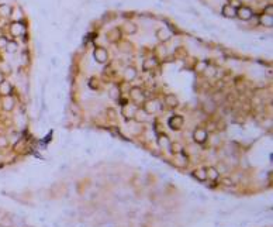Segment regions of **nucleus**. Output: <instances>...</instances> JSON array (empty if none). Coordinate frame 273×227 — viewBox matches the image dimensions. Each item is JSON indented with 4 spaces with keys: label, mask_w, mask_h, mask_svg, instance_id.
I'll list each match as a JSON object with an SVG mask.
<instances>
[{
    "label": "nucleus",
    "mask_w": 273,
    "mask_h": 227,
    "mask_svg": "<svg viewBox=\"0 0 273 227\" xmlns=\"http://www.w3.org/2000/svg\"><path fill=\"white\" fill-rule=\"evenodd\" d=\"M193 138L196 143L204 144L207 141V131L204 130V128H196L193 133Z\"/></svg>",
    "instance_id": "nucleus-1"
},
{
    "label": "nucleus",
    "mask_w": 273,
    "mask_h": 227,
    "mask_svg": "<svg viewBox=\"0 0 273 227\" xmlns=\"http://www.w3.org/2000/svg\"><path fill=\"white\" fill-rule=\"evenodd\" d=\"M183 124V117L182 116H173L169 119V127L172 130H179Z\"/></svg>",
    "instance_id": "nucleus-2"
},
{
    "label": "nucleus",
    "mask_w": 273,
    "mask_h": 227,
    "mask_svg": "<svg viewBox=\"0 0 273 227\" xmlns=\"http://www.w3.org/2000/svg\"><path fill=\"white\" fill-rule=\"evenodd\" d=\"M206 174H207V179H211V180H217L218 176H220V172L217 171V168L210 167L206 169Z\"/></svg>",
    "instance_id": "nucleus-3"
},
{
    "label": "nucleus",
    "mask_w": 273,
    "mask_h": 227,
    "mask_svg": "<svg viewBox=\"0 0 273 227\" xmlns=\"http://www.w3.org/2000/svg\"><path fill=\"white\" fill-rule=\"evenodd\" d=\"M192 175H193V178H196L197 180H200V182H204V180L207 179V174H206V169H196L192 172Z\"/></svg>",
    "instance_id": "nucleus-4"
},
{
    "label": "nucleus",
    "mask_w": 273,
    "mask_h": 227,
    "mask_svg": "<svg viewBox=\"0 0 273 227\" xmlns=\"http://www.w3.org/2000/svg\"><path fill=\"white\" fill-rule=\"evenodd\" d=\"M158 145H159L160 148H168V145H169V140H168L166 136H160V137L158 138Z\"/></svg>",
    "instance_id": "nucleus-5"
},
{
    "label": "nucleus",
    "mask_w": 273,
    "mask_h": 227,
    "mask_svg": "<svg viewBox=\"0 0 273 227\" xmlns=\"http://www.w3.org/2000/svg\"><path fill=\"white\" fill-rule=\"evenodd\" d=\"M10 90H11V86L9 83H2L0 85V93L4 95V96H7V95L10 93Z\"/></svg>",
    "instance_id": "nucleus-6"
},
{
    "label": "nucleus",
    "mask_w": 273,
    "mask_h": 227,
    "mask_svg": "<svg viewBox=\"0 0 273 227\" xmlns=\"http://www.w3.org/2000/svg\"><path fill=\"white\" fill-rule=\"evenodd\" d=\"M166 103H168V106H169V107L173 109V107L177 106V99L175 96H168L166 97Z\"/></svg>",
    "instance_id": "nucleus-7"
},
{
    "label": "nucleus",
    "mask_w": 273,
    "mask_h": 227,
    "mask_svg": "<svg viewBox=\"0 0 273 227\" xmlns=\"http://www.w3.org/2000/svg\"><path fill=\"white\" fill-rule=\"evenodd\" d=\"M96 57H97V61H100V62H104V61H106V52H104L103 50H101V51L97 50V51H96Z\"/></svg>",
    "instance_id": "nucleus-8"
},
{
    "label": "nucleus",
    "mask_w": 273,
    "mask_h": 227,
    "mask_svg": "<svg viewBox=\"0 0 273 227\" xmlns=\"http://www.w3.org/2000/svg\"><path fill=\"white\" fill-rule=\"evenodd\" d=\"M239 16L242 17V18H249V17H251V10L243 7V9H241V10H239Z\"/></svg>",
    "instance_id": "nucleus-9"
},
{
    "label": "nucleus",
    "mask_w": 273,
    "mask_h": 227,
    "mask_svg": "<svg viewBox=\"0 0 273 227\" xmlns=\"http://www.w3.org/2000/svg\"><path fill=\"white\" fill-rule=\"evenodd\" d=\"M13 100H11V99H6V100H4V104H3V107H4V110H11V109H13Z\"/></svg>",
    "instance_id": "nucleus-10"
},
{
    "label": "nucleus",
    "mask_w": 273,
    "mask_h": 227,
    "mask_svg": "<svg viewBox=\"0 0 273 227\" xmlns=\"http://www.w3.org/2000/svg\"><path fill=\"white\" fill-rule=\"evenodd\" d=\"M223 185H224V186H232L234 182H232L231 178H224V179H223Z\"/></svg>",
    "instance_id": "nucleus-11"
},
{
    "label": "nucleus",
    "mask_w": 273,
    "mask_h": 227,
    "mask_svg": "<svg viewBox=\"0 0 273 227\" xmlns=\"http://www.w3.org/2000/svg\"><path fill=\"white\" fill-rule=\"evenodd\" d=\"M172 148H173V150H172V152H173V154L180 152V151H182V147H180L179 144H176V143H173V144H172Z\"/></svg>",
    "instance_id": "nucleus-12"
},
{
    "label": "nucleus",
    "mask_w": 273,
    "mask_h": 227,
    "mask_svg": "<svg viewBox=\"0 0 273 227\" xmlns=\"http://www.w3.org/2000/svg\"><path fill=\"white\" fill-rule=\"evenodd\" d=\"M224 11H225L227 16H234V10H232V9H230V7H225Z\"/></svg>",
    "instance_id": "nucleus-13"
},
{
    "label": "nucleus",
    "mask_w": 273,
    "mask_h": 227,
    "mask_svg": "<svg viewBox=\"0 0 273 227\" xmlns=\"http://www.w3.org/2000/svg\"><path fill=\"white\" fill-rule=\"evenodd\" d=\"M0 145H6V140L4 138H0Z\"/></svg>",
    "instance_id": "nucleus-14"
},
{
    "label": "nucleus",
    "mask_w": 273,
    "mask_h": 227,
    "mask_svg": "<svg viewBox=\"0 0 273 227\" xmlns=\"http://www.w3.org/2000/svg\"><path fill=\"white\" fill-rule=\"evenodd\" d=\"M0 83H2V76H0Z\"/></svg>",
    "instance_id": "nucleus-15"
}]
</instances>
